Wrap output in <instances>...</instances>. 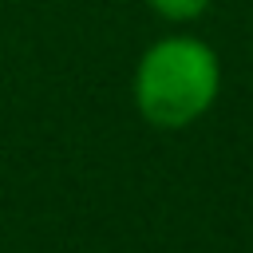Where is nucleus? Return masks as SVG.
Returning a JSON list of instances; mask_svg holds the SVG:
<instances>
[{"instance_id": "obj_1", "label": "nucleus", "mask_w": 253, "mask_h": 253, "mask_svg": "<svg viewBox=\"0 0 253 253\" xmlns=\"http://www.w3.org/2000/svg\"><path fill=\"white\" fill-rule=\"evenodd\" d=\"M130 95L150 126L182 130L217 103L221 59L198 36H162L138 55Z\"/></svg>"}, {"instance_id": "obj_2", "label": "nucleus", "mask_w": 253, "mask_h": 253, "mask_svg": "<svg viewBox=\"0 0 253 253\" xmlns=\"http://www.w3.org/2000/svg\"><path fill=\"white\" fill-rule=\"evenodd\" d=\"M154 16H162L166 24H194L210 12L213 0H146Z\"/></svg>"}]
</instances>
